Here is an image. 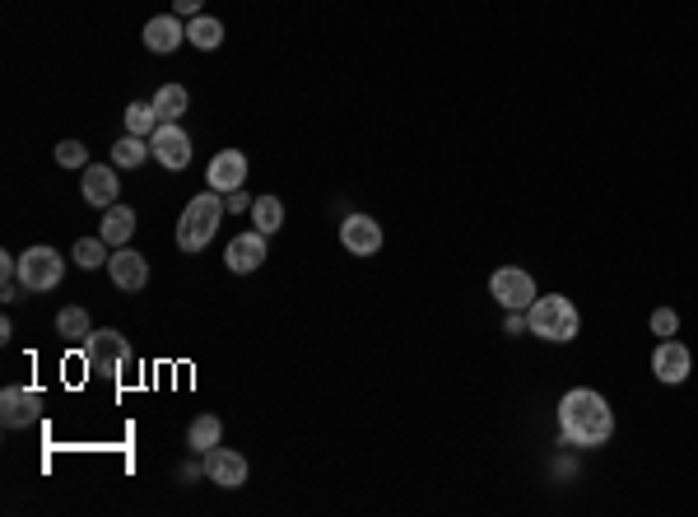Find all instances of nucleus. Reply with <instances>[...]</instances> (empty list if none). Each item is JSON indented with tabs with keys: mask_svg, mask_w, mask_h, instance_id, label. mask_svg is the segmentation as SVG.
Masks as SVG:
<instances>
[{
	"mask_svg": "<svg viewBox=\"0 0 698 517\" xmlns=\"http://www.w3.org/2000/svg\"><path fill=\"white\" fill-rule=\"evenodd\" d=\"M70 261H75V266H84V271H98V266H108V261H112V252H108V243H103V238H80V243H75V252H70Z\"/></svg>",
	"mask_w": 698,
	"mask_h": 517,
	"instance_id": "25",
	"label": "nucleus"
},
{
	"mask_svg": "<svg viewBox=\"0 0 698 517\" xmlns=\"http://www.w3.org/2000/svg\"><path fill=\"white\" fill-rule=\"evenodd\" d=\"M219 438H224V420L219 415H196V420L187 424V448L191 452H210V448H219Z\"/></svg>",
	"mask_w": 698,
	"mask_h": 517,
	"instance_id": "18",
	"label": "nucleus"
},
{
	"mask_svg": "<svg viewBox=\"0 0 698 517\" xmlns=\"http://www.w3.org/2000/svg\"><path fill=\"white\" fill-rule=\"evenodd\" d=\"M38 415H42V392H33V387H5L0 392V420H5V429H28Z\"/></svg>",
	"mask_w": 698,
	"mask_h": 517,
	"instance_id": "8",
	"label": "nucleus"
},
{
	"mask_svg": "<svg viewBox=\"0 0 698 517\" xmlns=\"http://www.w3.org/2000/svg\"><path fill=\"white\" fill-rule=\"evenodd\" d=\"M205 480H215L219 490H238V485H247V457L233 448H210L205 452Z\"/></svg>",
	"mask_w": 698,
	"mask_h": 517,
	"instance_id": "9",
	"label": "nucleus"
},
{
	"mask_svg": "<svg viewBox=\"0 0 698 517\" xmlns=\"http://www.w3.org/2000/svg\"><path fill=\"white\" fill-rule=\"evenodd\" d=\"M205 182H210L219 196H229V191L247 187V154H242V150H219L215 159H210V173H205Z\"/></svg>",
	"mask_w": 698,
	"mask_h": 517,
	"instance_id": "10",
	"label": "nucleus"
},
{
	"mask_svg": "<svg viewBox=\"0 0 698 517\" xmlns=\"http://www.w3.org/2000/svg\"><path fill=\"white\" fill-rule=\"evenodd\" d=\"M131 233H135V210L131 205H108L103 210V229H98V238L108 247H126L131 243Z\"/></svg>",
	"mask_w": 698,
	"mask_h": 517,
	"instance_id": "17",
	"label": "nucleus"
},
{
	"mask_svg": "<svg viewBox=\"0 0 698 517\" xmlns=\"http://www.w3.org/2000/svg\"><path fill=\"white\" fill-rule=\"evenodd\" d=\"M224 261H229V271H233V275H252L256 266L266 261V233H261V229L238 233V238L224 247Z\"/></svg>",
	"mask_w": 698,
	"mask_h": 517,
	"instance_id": "11",
	"label": "nucleus"
},
{
	"mask_svg": "<svg viewBox=\"0 0 698 517\" xmlns=\"http://www.w3.org/2000/svg\"><path fill=\"white\" fill-rule=\"evenodd\" d=\"M224 205H229V210H233V215H242V210H252V201H247V191H229V196H224Z\"/></svg>",
	"mask_w": 698,
	"mask_h": 517,
	"instance_id": "29",
	"label": "nucleus"
},
{
	"mask_svg": "<svg viewBox=\"0 0 698 517\" xmlns=\"http://www.w3.org/2000/svg\"><path fill=\"white\" fill-rule=\"evenodd\" d=\"M187 42L191 47H201V52H215L219 42H224V24L210 19V14H196V19L187 24Z\"/></svg>",
	"mask_w": 698,
	"mask_h": 517,
	"instance_id": "21",
	"label": "nucleus"
},
{
	"mask_svg": "<svg viewBox=\"0 0 698 517\" xmlns=\"http://www.w3.org/2000/svg\"><path fill=\"white\" fill-rule=\"evenodd\" d=\"M224 215H229V205H224V196H219L215 187L201 191V196H191L187 210H182V219H177V247L182 252H201V247L215 243L219 224H224Z\"/></svg>",
	"mask_w": 698,
	"mask_h": 517,
	"instance_id": "2",
	"label": "nucleus"
},
{
	"mask_svg": "<svg viewBox=\"0 0 698 517\" xmlns=\"http://www.w3.org/2000/svg\"><path fill=\"white\" fill-rule=\"evenodd\" d=\"M126 364H131V345H126L121 331H94L84 341V368L98 373V378H117Z\"/></svg>",
	"mask_w": 698,
	"mask_h": 517,
	"instance_id": "4",
	"label": "nucleus"
},
{
	"mask_svg": "<svg viewBox=\"0 0 698 517\" xmlns=\"http://www.w3.org/2000/svg\"><path fill=\"white\" fill-rule=\"evenodd\" d=\"M149 154H154V150H149L145 136H121L117 145H112V164H117V168H140Z\"/></svg>",
	"mask_w": 698,
	"mask_h": 517,
	"instance_id": "23",
	"label": "nucleus"
},
{
	"mask_svg": "<svg viewBox=\"0 0 698 517\" xmlns=\"http://www.w3.org/2000/svg\"><path fill=\"white\" fill-rule=\"evenodd\" d=\"M652 373H657V382H666V387H675V382H685L689 378V350L680 341H666L652 350Z\"/></svg>",
	"mask_w": 698,
	"mask_h": 517,
	"instance_id": "15",
	"label": "nucleus"
},
{
	"mask_svg": "<svg viewBox=\"0 0 698 517\" xmlns=\"http://www.w3.org/2000/svg\"><path fill=\"white\" fill-rule=\"evenodd\" d=\"M61 275H66V261L56 247H28L24 257H19V285L28 294H47V289L61 285Z\"/></svg>",
	"mask_w": 698,
	"mask_h": 517,
	"instance_id": "5",
	"label": "nucleus"
},
{
	"mask_svg": "<svg viewBox=\"0 0 698 517\" xmlns=\"http://www.w3.org/2000/svg\"><path fill=\"white\" fill-rule=\"evenodd\" d=\"M205 0H173V14H182V19H196L201 14Z\"/></svg>",
	"mask_w": 698,
	"mask_h": 517,
	"instance_id": "30",
	"label": "nucleus"
},
{
	"mask_svg": "<svg viewBox=\"0 0 698 517\" xmlns=\"http://www.w3.org/2000/svg\"><path fill=\"white\" fill-rule=\"evenodd\" d=\"M340 243H345V252H354V257H373L377 247H382V224H377L373 215H349L345 224H340Z\"/></svg>",
	"mask_w": 698,
	"mask_h": 517,
	"instance_id": "13",
	"label": "nucleus"
},
{
	"mask_svg": "<svg viewBox=\"0 0 698 517\" xmlns=\"http://www.w3.org/2000/svg\"><path fill=\"white\" fill-rule=\"evenodd\" d=\"M56 164L61 168H89V150H84L80 140H61V145H56Z\"/></svg>",
	"mask_w": 698,
	"mask_h": 517,
	"instance_id": "26",
	"label": "nucleus"
},
{
	"mask_svg": "<svg viewBox=\"0 0 698 517\" xmlns=\"http://www.w3.org/2000/svg\"><path fill=\"white\" fill-rule=\"evenodd\" d=\"M149 150H154V159H159L163 168H173V173H182V168L191 164V136L177 122H163L159 131L149 136Z\"/></svg>",
	"mask_w": 698,
	"mask_h": 517,
	"instance_id": "7",
	"label": "nucleus"
},
{
	"mask_svg": "<svg viewBox=\"0 0 698 517\" xmlns=\"http://www.w3.org/2000/svg\"><path fill=\"white\" fill-rule=\"evenodd\" d=\"M652 331H657L661 341L675 336V331H680V313H675V308H657V313H652Z\"/></svg>",
	"mask_w": 698,
	"mask_h": 517,
	"instance_id": "27",
	"label": "nucleus"
},
{
	"mask_svg": "<svg viewBox=\"0 0 698 517\" xmlns=\"http://www.w3.org/2000/svg\"><path fill=\"white\" fill-rule=\"evenodd\" d=\"M489 294H494L503 308L526 313V308L536 303V280H531V271H522V266H498V271L489 275Z\"/></svg>",
	"mask_w": 698,
	"mask_h": 517,
	"instance_id": "6",
	"label": "nucleus"
},
{
	"mask_svg": "<svg viewBox=\"0 0 698 517\" xmlns=\"http://www.w3.org/2000/svg\"><path fill=\"white\" fill-rule=\"evenodd\" d=\"M559 434L573 448H601L605 438L615 434V415H610V401L591 387H573V392L559 401Z\"/></svg>",
	"mask_w": 698,
	"mask_h": 517,
	"instance_id": "1",
	"label": "nucleus"
},
{
	"mask_svg": "<svg viewBox=\"0 0 698 517\" xmlns=\"http://www.w3.org/2000/svg\"><path fill=\"white\" fill-rule=\"evenodd\" d=\"M280 224H284V201L280 196H256L252 201V229H261L270 238Z\"/></svg>",
	"mask_w": 698,
	"mask_h": 517,
	"instance_id": "22",
	"label": "nucleus"
},
{
	"mask_svg": "<svg viewBox=\"0 0 698 517\" xmlns=\"http://www.w3.org/2000/svg\"><path fill=\"white\" fill-rule=\"evenodd\" d=\"M117 196H121L117 164H89V168H84V201L94 205V210L117 205Z\"/></svg>",
	"mask_w": 698,
	"mask_h": 517,
	"instance_id": "14",
	"label": "nucleus"
},
{
	"mask_svg": "<svg viewBox=\"0 0 698 517\" xmlns=\"http://www.w3.org/2000/svg\"><path fill=\"white\" fill-rule=\"evenodd\" d=\"M177 42H187V24H182V14H154L145 24V47L149 52H177Z\"/></svg>",
	"mask_w": 698,
	"mask_h": 517,
	"instance_id": "16",
	"label": "nucleus"
},
{
	"mask_svg": "<svg viewBox=\"0 0 698 517\" xmlns=\"http://www.w3.org/2000/svg\"><path fill=\"white\" fill-rule=\"evenodd\" d=\"M526 327H531V336H540V341L564 345V341L578 336L582 317H578V308H573L564 294H536V303L526 308Z\"/></svg>",
	"mask_w": 698,
	"mask_h": 517,
	"instance_id": "3",
	"label": "nucleus"
},
{
	"mask_svg": "<svg viewBox=\"0 0 698 517\" xmlns=\"http://www.w3.org/2000/svg\"><path fill=\"white\" fill-rule=\"evenodd\" d=\"M56 336H61L66 345L89 341V336H94V327H89V313H84V308H61V313H56Z\"/></svg>",
	"mask_w": 698,
	"mask_h": 517,
	"instance_id": "20",
	"label": "nucleus"
},
{
	"mask_svg": "<svg viewBox=\"0 0 698 517\" xmlns=\"http://www.w3.org/2000/svg\"><path fill=\"white\" fill-rule=\"evenodd\" d=\"M108 275H112V285L126 289V294H140V289L149 285V261L140 257V252H131V247H117L108 261Z\"/></svg>",
	"mask_w": 698,
	"mask_h": 517,
	"instance_id": "12",
	"label": "nucleus"
},
{
	"mask_svg": "<svg viewBox=\"0 0 698 517\" xmlns=\"http://www.w3.org/2000/svg\"><path fill=\"white\" fill-rule=\"evenodd\" d=\"M154 103V112H159V122H182V112H187V89L182 84H159V94L149 98Z\"/></svg>",
	"mask_w": 698,
	"mask_h": 517,
	"instance_id": "19",
	"label": "nucleus"
},
{
	"mask_svg": "<svg viewBox=\"0 0 698 517\" xmlns=\"http://www.w3.org/2000/svg\"><path fill=\"white\" fill-rule=\"evenodd\" d=\"M503 331H508V336H522V331H531V327H526V313L508 308V317H503Z\"/></svg>",
	"mask_w": 698,
	"mask_h": 517,
	"instance_id": "28",
	"label": "nucleus"
},
{
	"mask_svg": "<svg viewBox=\"0 0 698 517\" xmlns=\"http://www.w3.org/2000/svg\"><path fill=\"white\" fill-rule=\"evenodd\" d=\"M159 112H154V103H131V108H126V136H154V131H159Z\"/></svg>",
	"mask_w": 698,
	"mask_h": 517,
	"instance_id": "24",
	"label": "nucleus"
}]
</instances>
